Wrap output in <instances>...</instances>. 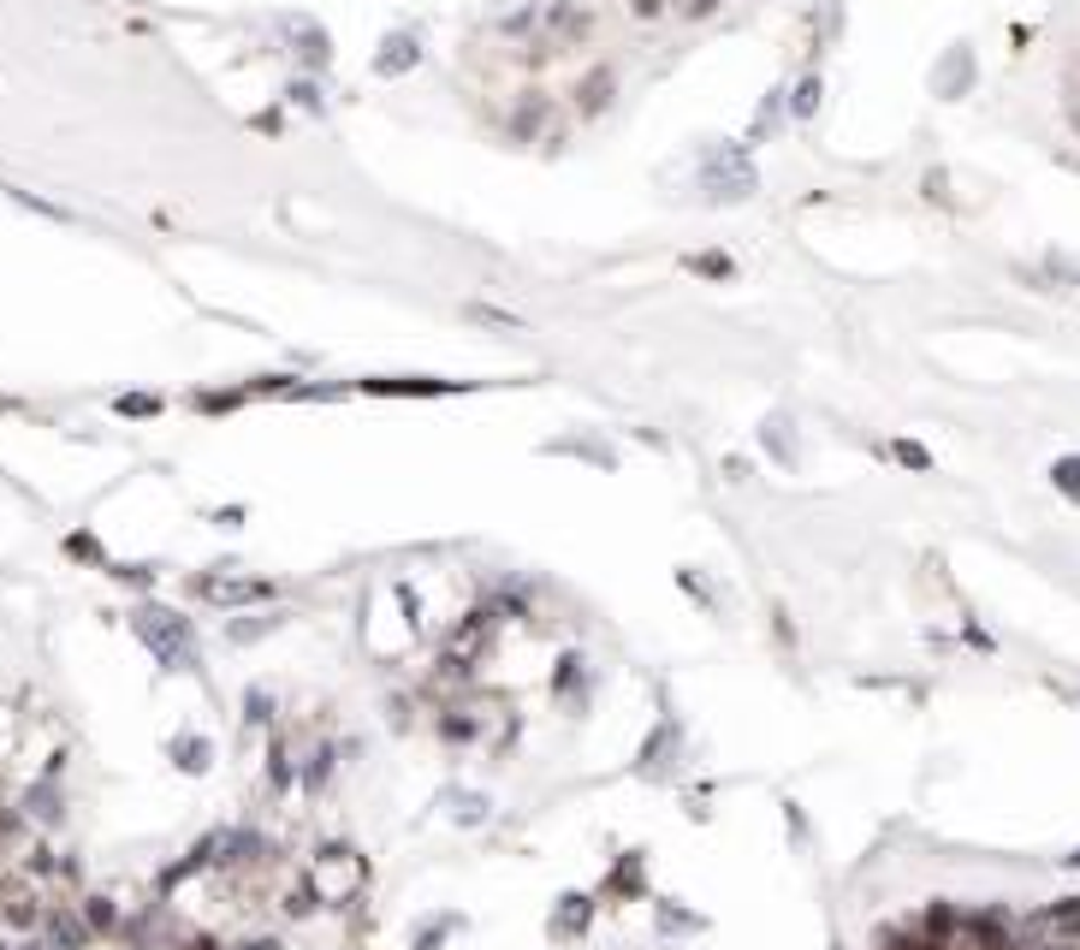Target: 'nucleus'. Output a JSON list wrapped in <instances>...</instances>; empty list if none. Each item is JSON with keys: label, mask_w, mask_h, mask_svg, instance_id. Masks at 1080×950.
Instances as JSON below:
<instances>
[{"label": "nucleus", "mask_w": 1080, "mask_h": 950, "mask_svg": "<svg viewBox=\"0 0 1080 950\" xmlns=\"http://www.w3.org/2000/svg\"><path fill=\"white\" fill-rule=\"evenodd\" d=\"M131 636L155 653V666L196 671V630H191V618H179L172 606H155V601L137 606V612H131Z\"/></svg>", "instance_id": "obj_1"}, {"label": "nucleus", "mask_w": 1080, "mask_h": 950, "mask_svg": "<svg viewBox=\"0 0 1080 950\" xmlns=\"http://www.w3.org/2000/svg\"><path fill=\"white\" fill-rule=\"evenodd\" d=\"M369 856H357L350 843H320L315 861H310V885L320 891V903L327 909H350V903L369 891Z\"/></svg>", "instance_id": "obj_2"}, {"label": "nucleus", "mask_w": 1080, "mask_h": 950, "mask_svg": "<svg viewBox=\"0 0 1080 950\" xmlns=\"http://www.w3.org/2000/svg\"><path fill=\"white\" fill-rule=\"evenodd\" d=\"M1015 950H1080V897L1045 903L1039 915L1015 920Z\"/></svg>", "instance_id": "obj_3"}, {"label": "nucleus", "mask_w": 1080, "mask_h": 950, "mask_svg": "<svg viewBox=\"0 0 1080 950\" xmlns=\"http://www.w3.org/2000/svg\"><path fill=\"white\" fill-rule=\"evenodd\" d=\"M191 594H196V601H209V606L238 612V606H273V594H280V589H273L268 577H196Z\"/></svg>", "instance_id": "obj_4"}, {"label": "nucleus", "mask_w": 1080, "mask_h": 950, "mask_svg": "<svg viewBox=\"0 0 1080 950\" xmlns=\"http://www.w3.org/2000/svg\"><path fill=\"white\" fill-rule=\"evenodd\" d=\"M700 185H707V197L712 202H742V197H754V167H749V155L742 149H719L700 167Z\"/></svg>", "instance_id": "obj_5"}, {"label": "nucleus", "mask_w": 1080, "mask_h": 950, "mask_svg": "<svg viewBox=\"0 0 1080 950\" xmlns=\"http://www.w3.org/2000/svg\"><path fill=\"white\" fill-rule=\"evenodd\" d=\"M588 927H594V897L588 891H564L559 909L547 915V939L552 945H582L588 939Z\"/></svg>", "instance_id": "obj_6"}, {"label": "nucleus", "mask_w": 1080, "mask_h": 950, "mask_svg": "<svg viewBox=\"0 0 1080 950\" xmlns=\"http://www.w3.org/2000/svg\"><path fill=\"white\" fill-rule=\"evenodd\" d=\"M24 820L31 826H60L66 820V796H60V772H42V779L31 784V791L19 796Z\"/></svg>", "instance_id": "obj_7"}, {"label": "nucleus", "mask_w": 1080, "mask_h": 950, "mask_svg": "<svg viewBox=\"0 0 1080 950\" xmlns=\"http://www.w3.org/2000/svg\"><path fill=\"white\" fill-rule=\"evenodd\" d=\"M416 66H421V36L416 31H392L381 42V54L369 60L374 78H404V71H416Z\"/></svg>", "instance_id": "obj_8"}, {"label": "nucleus", "mask_w": 1080, "mask_h": 950, "mask_svg": "<svg viewBox=\"0 0 1080 950\" xmlns=\"http://www.w3.org/2000/svg\"><path fill=\"white\" fill-rule=\"evenodd\" d=\"M932 90H938L944 101H956V96L974 90V48H968V42H956V48L932 66Z\"/></svg>", "instance_id": "obj_9"}, {"label": "nucleus", "mask_w": 1080, "mask_h": 950, "mask_svg": "<svg viewBox=\"0 0 1080 950\" xmlns=\"http://www.w3.org/2000/svg\"><path fill=\"white\" fill-rule=\"evenodd\" d=\"M42 939H48L54 950H83L95 932H90V920H83V909H48V920H42Z\"/></svg>", "instance_id": "obj_10"}, {"label": "nucleus", "mask_w": 1080, "mask_h": 950, "mask_svg": "<svg viewBox=\"0 0 1080 950\" xmlns=\"http://www.w3.org/2000/svg\"><path fill=\"white\" fill-rule=\"evenodd\" d=\"M677 742H683V730L665 719V725L653 730L648 742H641V760H635V772H648V779H665V772H671V755H677Z\"/></svg>", "instance_id": "obj_11"}, {"label": "nucleus", "mask_w": 1080, "mask_h": 950, "mask_svg": "<svg viewBox=\"0 0 1080 950\" xmlns=\"http://www.w3.org/2000/svg\"><path fill=\"white\" fill-rule=\"evenodd\" d=\"M167 755H172V767L191 772V779H202V772L214 767V742H209V737H196V730H179V737L167 742Z\"/></svg>", "instance_id": "obj_12"}, {"label": "nucleus", "mask_w": 1080, "mask_h": 950, "mask_svg": "<svg viewBox=\"0 0 1080 950\" xmlns=\"http://www.w3.org/2000/svg\"><path fill=\"white\" fill-rule=\"evenodd\" d=\"M285 31H291V42H297L291 54H297L303 66H327V60H333V42H327V31H320V24H310V19H285Z\"/></svg>", "instance_id": "obj_13"}, {"label": "nucleus", "mask_w": 1080, "mask_h": 950, "mask_svg": "<svg viewBox=\"0 0 1080 950\" xmlns=\"http://www.w3.org/2000/svg\"><path fill=\"white\" fill-rule=\"evenodd\" d=\"M362 392H374V399H440V392H458L451 380H362Z\"/></svg>", "instance_id": "obj_14"}, {"label": "nucleus", "mask_w": 1080, "mask_h": 950, "mask_svg": "<svg viewBox=\"0 0 1080 950\" xmlns=\"http://www.w3.org/2000/svg\"><path fill=\"white\" fill-rule=\"evenodd\" d=\"M540 24L552 31V42H559V48H571V42H582V36H588V12H576L571 0H559V7H547V12H540Z\"/></svg>", "instance_id": "obj_15"}, {"label": "nucleus", "mask_w": 1080, "mask_h": 950, "mask_svg": "<svg viewBox=\"0 0 1080 950\" xmlns=\"http://www.w3.org/2000/svg\"><path fill=\"white\" fill-rule=\"evenodd\" d=\"M333 760H339V749H333V742H315V749L303 755V772H297V779H303V791H310V796H320V791L333 784Z\"/></svg>", "instance_id": "obj_16"}, {"label": "nucleus", "mask_w": 1080, "mask_h": 950, "mask_svg": "<svg viewBox=\"0 0 1080 950\" xmlns=\"http://www.w3.org/2000/svg\"><path fill=\"white\" fill-rule=\"evenodd\" d=\"M280 624H285V612H256V618H232V624H226V641H232V648H250V641L273 636Z\"/></svg>", "instance_id": "obj_17"}, {"label": "nucleus", "mask_w": 1080, "mask_h": 950, "mask_svg": "<svg viewBox=\"0 0 1080 950\" xmlns=\"http://www.w3.org/2000/svg\"><path fill=\"white\" fill-rule=\"evenodd\" d=\"M653 927H660L665 939H683V932H700L707 920L689 915V909H677V897H660V903H653Z\"/></svg>", "instance_id": "obj_18"}, {"label": "nucleus", "mask_w": 1080, "mask_h": 950, "mask_svg": "<svg viewBox=\"0 0 1080 950\" xmlns=\"http://www.w3.org/2000/svg\"><path fill=\"white\" fill-rule=\"evenodd\" d=\"M761 440H766V451L784 463V470H796V440H790V416H766V428H761Z\"/></svg>", "instance_id": "obj_19"}, {"label": "nucleus", "mask_w": 1080, "mask_h": 950, "mask_svg": "<svg viewBox=\"0 0 1080 950\" xmlns=\"http://www.w3.org/2000/svg\"><path fill=\"white\" fill-rule=\"evenodd\" d=\"M451 932H463V915H434V920H421V927L410 932V950H440Z\"/></svg>", "instance_id": "obj_20"}, {"label": "nucleus", "mask_w": 1080, "mask_h": 950, "mask_svg": "<svg viewBox=\"0 0 1080 950\" xmlns=\"http://www.w3.org/2000/svg\"><path fill=\"white\" fill-rule=\"evenodd\" d=\"M291 779H297V767H291V749H285V737H273V742H268V791L285 796Z\"/></svg>", "instance_id": "obj_21"}, {"label": "nucleus", "mask_w": 1080, "mask_h": 950, "mask_svg": "<svg viewBox=\"0 0 1080 950\" xmlns=\"http://www.w3.org/2000/svg\"><path fill=\"white\" fill-rule=\"evenodd\" d=\"M606 897H641V850H630L611 868V880H606Z\"/></svg>", "instance_id": "obj_22"}, {"label": "nucleus", "mask_w": 1080, "mask_h": 950, "mask_svg": "<svg viewBox=\"0 0 1080 950\" xmlns=\"http://www.w3.org/2000/svg\"><path fill=\"white\" fill-rule=\"evenodd\" d=\"M611 90H618V78H611V71L600 66V71H588V78H582V113H600L606 108V101H611Z\"/></svg>", "instance_id": "obj_23"}, {"label": "nucleus", "mask_w": 1080, "mask_h": 950, "mask_svg": "<svg viewBox=\"0 0 1080 950\" xmlns=\"http://www.w3.org/2000/svg\"><path fill=\"white\" fill-rule=\"evenodd\" d=\"M813 113H820V78L808 71V78H801L796 90H790V120H796V125H808Z\"/></svg>", "instance_id": "obj_24"}, {"label": "nucleus", "mask_w": 1080, "mask_h": 950, "mask_svg": "<svg viewBox=\"0 0 1080 950\" xmlns=\"http://www.w3.org/2000/svg\"><path fill=\"white\" fill-rule=\"evenodd\" d=\"M1050 488H1057L1069 505H1080V458H1057V463H1050Z\"/></svg>", "instance_id": "obj_25"}, {"label": "nucleus", "mask_w": 1080, "mask_h": 950, "mask_svg": "<svg viewBox=\"0 0 1080 950\" xmlns=\"http://www.w3.org/2000/svg\"><path fill=\"white\" fill-rule=\"evenodd\" d=\"M451 820H458V826H487V796L458 791V796H451Z\"/></svg>", "instance_id": "obj_26"}, {"label": "nucleus", "mask_w": 1080, "mask_h": 950, "mask_svg": "<svg viewBox=\"0 0 1080 950\" xmlns=\"http://www.w3.org/2000/svg\"><path fill=\"white\" fill-rule=\"evenodd\" d=\"M83 920H90V932H120V909H113V897H83Z\"/></svg>", "instance_id": "obj_27"}, {"label": "nucleus", "mask_w": 1080, "mask_h": 950, "mask_svg": "<svg viewBox=\"0 0 1080 950\" xmlns=\"http://www.w3.org/2000/svg\"><path fill=\"white\" fill-rule=\"evenodd\" d=\"M547 113H552L547 101H540V96H529V101H522L517 113H510V137H535V125L547 120Z\"/></svg>", "instance_id": "obj_28"}, {"label": "nucleus", "mask_w": 1080, "mask_h": 950, "mask_svg": "<svg viewBox=\"0 0 1080 950\" xmlns=\"http://www.w3.org/2000/svg\"><path fill=\"white\" fill-rule=\"evenodd\" d=\"M315 909H320V891H315L310 880H303V885H291V891H285V915H291V920H310Z\"/></svg>", "instance_id": "obj_29"}, {"label": "nucleus", "mask_w": 1080, "mask_h": 950, "mask_svg": "<svg viewBox=\"0 0 1080 950\" xmlns=\"http://www.w3.org/2000/svg\"><path fill=\"white\" fill-rule=\"evenodd\" d=\"M273 707H280V701L261 690V683H256V690H244V719H250V725H273Z\"/></svg>", "instance_id": "obj_30"}, {"label": "nucleus", "mask_w": 1080, "mask_h": 950, "mask_svg": "<svg viewBox=\"0 0 1080 950\" xmlns=\"http://www.w3.org/2000/svg\"><path fill=\"white\" fill-rule=\"evenodd\" d=\"M582 683H588V671H582V660L571 653L559 671H552V690H571V695H582Z\"/></svg>", "instance_id": "obj_31"}, {"label": "nucleus", "mask_w": 1080, "mask_h": 950, "mask_svg": "<svg viewBox=\"0 0 1080 950\" xmlns=\"http://www.w3.org/2000/svg\"><path fill=\"white\" fill-rule=\"evenodd\" d=\"M890 458L909 463V470H932V451H926V446H914V440H890Z\"/></svg>", "instance_id": "obj_32"}, {"label": "nucleus", "mask_w": 1080, "mask_h": 950, "mask_svg": "<svg viewBox=\"0 0 1080 950\" xmlns=\"http://www.w3.org/2000/svg\"><path fill=\"white\" fill-rule=\"evenodd\" d=\"M66 552H71V559H90V565L108 570V552L95 547V535H66Z\"/></svg>", "instance_id": "obj_33"}, {"label": "nucleus", "mask_w": 1080, "mask_h": 950, "mask_svg": "<svg viewBox=\"0 0 1080 950\" xmlns=\"http://www.w3.org/2000/svg\"><path fill=\"white\" fill-rule=\"evenodd\" d=\"M24 826H31V820H24V808H7V802H0V843H12Z\"/></svg>", "instance_id": "obj_34"}, {"label": "nucleus", "mask_w": 1080, "mask_h": 950, "mask_svg": "<svg viewBox=\"0 0 1080 950\" xmlns=\"http://www.w3.org/2000/svg\"><path fill=\"white\" fill-rule=\"evenodd\" d=\"M108 570L120 582H137V589H149V582H155V565H108Z\"/></svg>", "instance_id": "obj_35"}, {"label": "nucleus", "mask_w": 1080, "mask_h": 950, "mask_svg": "<svg viewBox=\"0 0 1080 950\" xmlns=\"http://www.w3.org/2000/svg\"><path fill=\"white\" fill-rule=\"evenodd\" d=\"M689 268L695 273H712V280H731V261H724V256H695Z\"/></svg>", "instance_id": "obj_36"}, {"label": "nucleus", "mask_w": 1080, "mask_h": 950, "mask_svg": "<svg viewBox=\"0 0 1080 950\" xmlns=\"http://www.w3.org/2000/svg\"><path fill=\"white\" fill-rule=\"evenodd\" d=\"M232 950H285V945L273 939V932H261V939H244V945H232Z\"/></svg>", "instance_id": "obj_37"}, {"label": "nucleus", "mask_w": 1080, "mask_h": 950, "mask_svg": "<svg viewBox=\"0 0 1080 950\" xmlns=\"http://www.w3.org/2000/svg\"><path fill=\"white\" fill-rule=\"evenodd\" d=\"M120 411H125V416H149L155 399H120Z\"/></svg>", "instance_id": "obj_38"}, {"label": "nucleus", "mask_w": 1080, "mask_h": 950, "mask_svg": "<svg viewBox=\"0 0 1080 950\" xmlns=\"http://www.w3.org/2000/svg\"><path fill=\"white\" fill-rule=\"evenodd\" d=\"M184 950H221V945H214V939H191V945H184Z\"/></svg>", "instance_id": "obj_39"}, {"label": "nucleus", "mask_w": 1080, "mask_h": 950, "mask_svg": "<svg viewBox=\"0 0 1080 950\" xmlns=\"http://www.w3.org/2000/svg\"><path fill=\"white\" fill-rule=\"evenodd\" d=\"M1062 868H1080V850H1075V856H1062Z\"/></svg>", "instance_id": "obj_40"}]
</instances>
